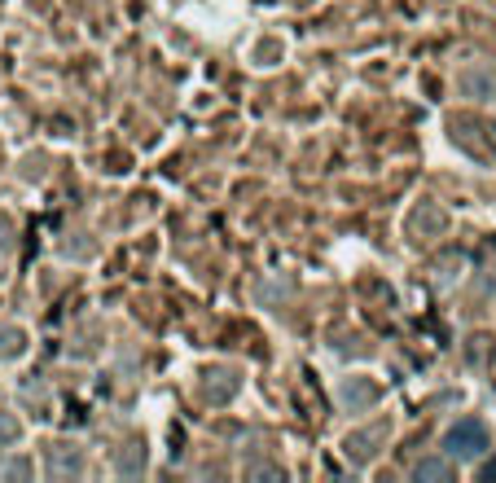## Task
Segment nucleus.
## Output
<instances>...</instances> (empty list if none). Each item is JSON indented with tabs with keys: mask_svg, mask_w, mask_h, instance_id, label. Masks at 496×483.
<instances>
[{
	"mask_svg": "<svg viewBox=\"0 0 496 483\" xmlns=\"http://www.w3.org/2000/svg\"><path fill=\"white\" fill-rule=\"evenodd\" d=\"M448 444H452V448H457V444H466L461 453H479V448H483V427L466 422L461 430H452V439H448Z\"/></svg>",
	"mask_w": 496,
	"mask_h": 483,
	"instance_id": "1",
	"label": "nucleus"
}]
</instances>
